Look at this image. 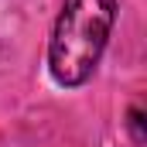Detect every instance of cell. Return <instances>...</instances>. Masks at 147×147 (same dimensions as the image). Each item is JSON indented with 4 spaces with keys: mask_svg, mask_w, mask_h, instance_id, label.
<instances>
[{
    "mask_svg": "<svg viewBox=\"0 0 147 147\" xmlns=\"http://www.w3.org/2000/svg\"><path fill=\"white\" fill-rule=\"evenodd\" d=\"M116 24V0H65L48 41V72L62 89L89 82L110 31Z\"/></svg>",
    "mask_w": 147,
    "mask_h": 147,
    "instance_id": "6da1fadb",
    "label": "cell"
},
{
    "mask_svg": "<svg viewBox=\"0 0 147 147\" xmlns=\"http://www.w3.org/2000/svg\"><path fill=\"white\" fill-rule=\"evenodd\" d=\"M127 127H130V134H134V140H137V144H144V140H147V134H144V110H140V106H130Z\"/></svg>",
    "mask_w": 147,
    "mask_h": 147,
    "instance_id": "7a4b0ae2",
    "label": "cell"
}]
</instances>
